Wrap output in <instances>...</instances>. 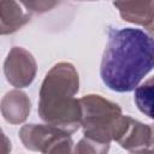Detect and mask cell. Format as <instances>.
Here are the masks:
<instances>
[{
  "mask_svg": "<svg viewBox=\"0 0 154 154\" xmlns=\"http://www.w3.org/2000/svg\"><path fill=\"white\" fill-rule=\"evenodd\" d=\"M154 67V40L136 28L108 31L100 66L103 84L118 93L135 90Z\"/></svg>",
  "mask_w": 154,
  "mask_h": 154,
  "instance_id": "6da1fadb",
  "label": "cell"
},
{
  "mask_svg": "<svg viewBox=\"0 0 154 154\" xmlns=\"http://www.w3.org/2000/svg\"><path fill=\"white\" fill-rule=\"evenodd\" d=\"M135 103L147 117L154 119V76L135 88Z\"/></svg>",
  "mask_w": 154,
  "mask_h": 154,
  "instance_id": "7a4b0ae2",
  "label": "cell"
}]
</instances>
